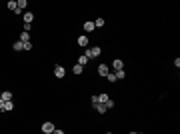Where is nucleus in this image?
Instances as JSON below:
<instances>
[{
  "label": "nucleus",
  "mask_w": 180,
  "mask_h": 134,
  "mask_svg": "<svg viewBox=\"0 0 180 134\" xmlns=\"http://www.w3.org/2000/svg\"><path fill=\"white\" fill-rule=\"evenodd\" d=\"M76 44H78L80 48H88V44H90V38L86 36V34H80V36L76 38Z\"/></svg>",
  "instance_id": "obj_2"
},
{
  "label": "nucleus",
  "mask_w": 180,
  "mask_h": 134,
  "mask_svg": "<svg viewBox=\"0 0 180 134\" xmlns=\"http://www.w3.org/2000/svg\"><path fill=\"white\" fill-rule=\"evenodd\" d=\"M54 130H56V126H54L52 122H50V120H48V122H44V124H42V132H44V134H52Z\"/></svg>",
  "instance_id": "obj_5"
},
{
  "label": "nucleus",
  "mask_w": 180,
  "mask_h": 134,
  "mask_svg": "<svg viewBox=\"0 0 180 134\" xmlns=\"http://www.w3.org/2000/svg\"><path fill=\"white\" fill-rule=\"evenodd\" d=\"M88 62H90V60H88V56H84V54H80V56H78V62H76V64H80V66L84 68V66H86Z\"/></svg>",
  "instance_id": "obj_13"
},
{
  "label": "nucleus",
  "mask_w": 180,
  "mask_h": 134,
  "mask_svg": "<svg viewBox=\"0 0 180 134\" xmlns=\"http://www.w3.org/2000/svg\"><path fill=\"white\" fill-rule=\"evenodd\" d=\"M22 18H24V24H32L34 14H32V12H24V14H22Z\"/></svg>",
  "instance_id": "obj_10"
},
{
  "label": "nucleus",
  "mask_w": 180,
  "mask_h": 134,
  "mask_svg": "<svg viewBox=\"0 0 180 134\" xmlns=\"http://www.w3.org/2000/svg\"><path fill=\"white\" fill-rule=\"evenodd\" d=\"M32 30V24H22V32H30Z\"/></svg>",
  "instance_id": "obj_22"
},
{
  "label": "nucleus",
  "mask_w": 180,
  "mask_h": 134,
  "mask_svg": "<svg viewBox=\"0 0 180 134\" xmlns=\"http://www.w3.org/2000/svg\"><path fill=\"white\" fill-rule=\"evenodd\" d=\"M0 98H2L4 102H10L12 98H14V94H12L10 90H2V92H0Z\"/></svg>",
  "instance_id": "obj_6"
},
{
  "label": "nucleus",
  "mask_w": 180,
  "mask_h": 134,
  "mask_svg": "<svg viewBox=\"0 0 180 134\" xmlns=\"http://www.w3.org/2000/svg\"><path fill=\"white\" fill-rule=\"evenodd\" d=\"M92 22H94V28H102L106 24V20L104 18H96V20H92Z\"/></svg>",
  "instance_id": "obj_17"
},
{
  "label": "nucleus",
  "mask_w": 180,
  "mask_h": 134,
  "mask_svg": "<svg viewBox=\"0 0 180 134\" xmlns=\"http://www.w3.org/2000/svg\"><path fill=\"white\" fill-rule=\"evenodd\" d=\"M6 6H8V10H12V12H16V8H18V4H16L14 0H10V2H8Z\"/></svg>",
  "instance_id": "obj_19"
},
{
  "label": "nucleus",
  "mask_w": 180,
  "mask_h": 134,
  "mask_svg": "<svg viewBox=\"0 0 180 134\" xmlns=\"http://www.w3.org/2000/svg\"><path fill=\"white\" fill-rule=\"evenodd\" d=\"M54 76L60 78V80L66 76V70H64V66H62V64H56V66H54Z\"/></svg>",
  "instance_id": "obj_4"
},
{
  "label": "nucleus",
  "mask_w": 180,
  "mask_h": 134,
  "mask_svg": "<svg viewBox=\"0 0 180 134\" xmlns=\"http://www.w3.org/2000/svg\"><path fill=\"white\" fill-rule=\"evenodd\" d=\"M72 72H74L76 76H80L82 72H84V68H82V66H80V64H74V68H72Z\"/></svg>",
  "instance_id": "obj_18"
},
{
  "label": "nucleus",
  "mask_w": 180,
  "mask_h": 134,
  "mask_svg": "<svg viewBox=\"0 0 180 134\" xmlns=\"http://www.w3.org/2000/svg\"><path fill=\"white\" fill-rule=\"evenodd\" d=\"M94 110H96V112H98V114H106V110H108V108H106V106H104V104H100V102H98V104H96V106H94Z\"/></svg>",
  "instance_id": "obj_14"
},
{
  "label": "nucleus",
  "mask_w": 180,
  "mask_h": 134,
  "mask_svg": "<svg viewBox=\"0 0 180 134\" xmlns=\"http://www.w3.org/2000/svg\"><path fill=\"white\" fill-rule=\"evenodd\" d=\"M106 134H114V132H106Z\"/></svg>",
  "instance_id": "obj_29"
},
{
  "label": "nucleus",
  "mask_w": 180,
  "mask_h": 134,
  "mask_svg": "<svg viewBox=\"0 0 180 134\" xmlns=\"http://www.w3.org/2000/svg\"><path fill=\"white\" fill-rule=\"evenodd\" d=\"M82 28H84V32H86V34H88V32H92V30H96V28H94V22H92V20L84 22V24H82Z\"/></svg>",
  "instance_id": "obj_8"
},
{
  "label": "nucleus",
  "mask_w": 180,
  "mask_h": 134,
  "mask_svg": "<svg viewBox=\"0 0 180 134\" xmlns=\"http://www.w3.org/2000/svg\"><path fill=\"white\" fill-rule=\"evenodd\" d=\"M12 50H14V52H22V50H24V44L20 42V40H16V42L12 44Z\"/></svg>",
  "instance_id": "obj_12"
},
{
  "label": "nucleus",
  "mask_w": 180,
  "mask_h": 134,
  "mask_svg": "<svg viewBox=\"0 0 180 134\" xmlns=\"http://www.w3.org/2000/svg\"><path fill=\"white\" fill-rule=\"evenodd\" d=\"M112 68H114V72H116V70H122V68H124V62L120 60V58H114V60H112Z\"/></svg>",
  "instance_id": "obj_7"
},
{
  "label": "nucleus",
  "mask_w": 180,
  "mask_h": 134,
  "mask_svg": "<svg viewBox=\"0 0 180 134\" xmlns=\"http://www.w3.org/2000/svg\"><path fill=\"white\" fill-rule=\"evenodd\" d=\"M2 106H4V100H2V98H0V110H2Z\"/></svg>",
  "instance_id": "obj_27"
},
{
  "label": "nucleus",
  "mask_w": 180,
  "mask_h": 134,
  "mask_svg": "<svg viewBox=\"0 0 180 134\" xmlns=\"http://www.w3.org/2000/svg\"><path fill=\"white\" fill-rule=\"evenodd\" d=\"M114 76H116V80H124V78H126V70H116Z\"/></svg>",
  "instance_id": "obj_16"
},
{
  "label": "nucleus",
  "mask_w": 180,
  "mask_h": 134,
  "mask_svg": "<svg viewBox=\"0 0 180 134\" xmlns=\"http://www.w3.org/2000/svg\"><path fill=\"white\" fill-rule=\"evenodd\" d=\"M52 134H64V130H60V128H56V130H54V132Z\"/></svg>",
  "instance_id": "obj_26"
},
{
  "label": "nucleus",
  "mask_w": 180,
  "mask_h": 134,
  "mask_svg": "<svg viewBox=\"0 0 180 134\" xmlns=\"http://www.w3.org/2000/svg\"><path fill=\"white\" fill-rule=\"evenodd\" d=\"M16 4H18V8H20V10H24L26 6H28V2H26V0H18Z\"/></svg>",
  "instance_id": "obj_20"
},
{
  "label": "nucleus",
  "mask_w": 180,
  "mask_h": 134,
  "mask_svg": "<svg viewBox=\"0 0 180 134\" xmlns=\"http://www.w3.org/2000/svg\"><path fill=\"white\" fill-rule=\"evenodd\" d=\"M106 80H108V82H116V76H114V72H108V74H106Z\"/></svg>",
  "instance_id": "obj_21"
},
{
  "label": "nucleus",
  "mask_w": 180,
  "mask_h": 134,
  "mask_svg": "<svg viewBox=\"0 0 180 134\" xmlns=\"http://www.w3.org/2000/svg\"><path fill=\"white\" fill-rule=\"evenodd\" d=\"M96 104H98V94H94V96H92V108H94Z\"/></svg>",
  "instance_id": "obj_24"
},
{
  "label": "nucleus",
  "mask_w": 180,
  "mask_h": 134,
  "mask_svg": "<svg viewBox=\"0 0 180 134\" xmlns=\"http://www.w3.org/2000/svg\"><path fill=\"white\" fill-rule=\"evenodd\" d=\"M24 50H26V52H28V50H32V42H26V44H24Z\"/></svg>",
  "instance_id": "obj_25"
},
{
  "label": "nucleus",
  "mask_w": 180,
  "mask_h": 134,
  "mask_svg": "<svg viewBox=\"0 0 180 134\" xmlns=\"http://www.w3.org/2000/svg\"><path fill=\"white\" fill-rule=\"evenodd\" d=\"M100 54H102V48L100 46H92V48H86L84 50V56H88V60H92V58H98Z\"/></svg>",
  "instance_id": "obj_1"
},
{
  "label": "nucleus",
  "mask_w": 180,
  "mask_h": 134,
  "mask_svg": "<svg viewBox=\"0 0 180 134\" xmlns=\"http://www.w3.org/2000/svg\"><path fill=\"white\" fill-rule=\"evenodd\" d=\"M128 134H138V132H128Z\"/></svg>",
  "instance_id": "obj_28"
},
{
  "label": "nucleus",
  "mask_w": 180,
  "mask_h": 134,
  "mask_svg": "<svg viewBox=\"0 0 180 134\" xmlns=\"http://www.w3.org/2000/svg\"><path fill=\"white\" fill-rule=\"evenodd\" d=\"M14 110V102L10 100V102H4V106H2V112H12Z\"/></svg>",
  "instance_id": "obj_11"
},
{
  "label": "nucleus",
  "mask_w": 180,
  "mask_h": 134,
  "mask_svg": "<svg viewBox=\"0 0 180 134\" xmlns=\"http://www.w3.org/2000/svg\"><path fill=\"white\" fill-rule=\"evenodd\" d=\"M104 106H106V108H108V110H110V108H114V100H112V98H110V100H108V102H106V104H104Z\"/></svg>",
  "instance_id": "obj_23"
},
{
  "label": "nucleus",
  "mask_w": 180,
  "mask_h": 134,
  "mask_svg": "<svg viewBox=\"0 0 180 134\" xmlns=\"http://www.w3.org/2000/svg\"><path fill=\"white\" fill-rule=\"evenodd\" d=\"M30 38H32V36H30V32H22V34H20V36H18V40H20V42H22V44L30 42Z\"/></svg>",
  "instance_id": "obj_9"
},
{
  "label": "nucleus",
  "mask_w": 180,
  "mask_h": 134,
  "mask_svg": "<svg viewBox=\"0 0 180 134\" xmlns=\"http://www.w3.org/2000/svg\"><path fill=\"white\" fill-rule=\"evenodd\" d=\"M108 100H110V96L106 94V92H102V94H98V102H100V104H106Z\"/></svg>",
  "instance_id": "obj_15"
},
{
  "label": "nucleus",
  "mask_w": 180,
  "mask_h": 134,
  "mask_svg": "<svg viewBox=\"0 0 180 134\" xmlns=\"http://www.w3.org/2000/svg\"><path fill=\"white\" fill-rule=\"evenodd\" d=\"M96 72H98V76H102V78H106V74L110 72V68H108V64H98V68H96Z\"/></svg>",
  "instance_id": "obj_3"
},
{
  "label": "nucleus",
  "mask_w": 180,
  "mask_h": 134,
  "mask_svg": "<svg viewBox=\"0 0 180 134\" xmlns=\"http://www.w3.org/2000/svg\"><path fill=\"white\" fill-rule=\"evenodd\" d=\"M138 134H140V132H138Z\"/></svg>",
  "instance_id": "obj_30"
}]
</instances>
